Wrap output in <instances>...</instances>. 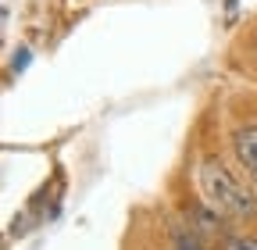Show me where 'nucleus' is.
Returning a JSON list of instances; mask_svg holds the SVG:
<instances>
[{
	"instance_id": "1",
	"label": "nucleus",
	"mask_w": 257,
	"mask_h": 250,
	"mask_svg": "<svg viewBox=\"0 0 257 250\" xmlns=\"http://www.w3.org/2000/svg\"><path fill=\"white\" fill-rule=\"evenodd\" d=\"M197 182H200V193L214 214H229V218H253L257 214V193L246 190V182H239L218 158L200 161Z\"/></svg>"
},
{
	"instance_id": "2",
	"label": "nucleus",
	"mask_w": 257,
	"mask_h": 250,
	"mask_svg": "<svg viewBox=\"0 0 257 250\" xmlns=\"http://www.w3.org/2000/svg\"><path fill=\"white\" fill-rule=\"evenodd\" d=\"M232 150H236L243 172L250 175V182L257 186V125H239L232 133Z\"/></svg>"
},
{
	"instance_id": "3",
	"label": "nucleus",
	"mask_w": 257,
	"mask_h": 250,
	"mask_svg": "<svg viewBox=\"0 0 257 250\" xmlns=\"http://www.w3.org/2000/svg\"><path fill=\"white\" fill-rule=\"evenodd\" d=\"M172 243H175V250H204L200 246V239H197V232L193 229H186V225H172Z\"/></svg>"
},
{
	"instance_id": "4",
	"label": "nucleus",
	"mask_w": 257,
	"mask_h": 250,
	"mask_svg": "<svg viewBox=\"0 0 257 250\" xmlns=\"http://www.w3.org/2000/svg\"><path fill=\"white\" fill-rule=\"evenodd\" d=\"M225 250H257V239H246V236H232L225 243Z\"/></svg>"
},
{
	"instance_id": "5",
	"label": "nucleus",
	"mask_w": 257,
	"mask_h": 250,
	"mask_svg": "<svg viewBox=\"0 0 257 250\" xmlns=\"http://www.w3.org/2000/svg\"><path fill=\"white\" fill-rule=\"evenodd\" d=\"M29 57H32L29 50H18V54H15V61H11V65H15V72H22V68L29 65Z\"/></svg>"
},
{
	"instance_id": "6",
	"label": "nucleus",
	"mask_w": 257,
	"mask_h": 250,
	"mask_svg": "<svg viewBox=\"0 0 257 250\" xmlns=\"http://www.w3.org/2000/svg\"><path fill=\"white\" fill-rule=\"evenodd\" d=\"M236 4H239V0H225V8H229V15H236Z\"/></svg>"
}]
</instances>
